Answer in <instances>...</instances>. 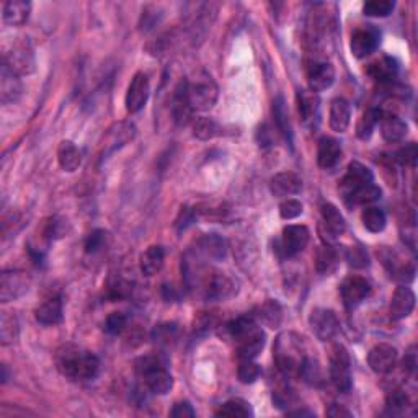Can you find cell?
Segmentation results:
<instances>
[{
    "label": "cell",
    "instance_id": "15",
    "mask_svg": "<svg viewBox=\"0 0 418 418\" xmlns=\"http://www.w3.org/2000/svg\"><path fill=\"white\" fill-rule=\"evenodd\" d=\"M307 82L309 88L314 93L324 92L330 88L335 82V69L330 63L325 61H314L307 69Z\"/></svg>",
    "mask_w": 418,
    "mask_h": 418
},
{
    "label": "cell",
    "instance_id": "38",
    "mask_svg": "<svg viewBox=\"0 0 418 418\" xmlns=\"http://www.w3.org/2000/svg\"><path fill=\"white\" fill-rule=\"evenodd\" d=\"M217 417H231V418H247L254 415L251 412V407L249 402L242 401V398H231L222 403L219 407V410L216 412Z\"/></svg>",
    "mask_w": 418,
    "mask_h": 418
},
{
    "label": "cell",
    "instance_id": "34",
    "mask_svg": "<svg viewBox=\"0 0 418 418\" xmlns=\"http://www.w3.org/2000/svg\"><path fill=\"white\" fill-rule=\"evenodd\" d=\"M381 188L376 187L374 183H368L359 189H356L348 199H345V203L348 206H366V204H373L374 201H378L381 198Z\"/></svg>",
    "mask_w": 418,
    "mask_h": 418
},
{
    "label": "cell",
    "instance_id": "42",
    "mask_svg": "<svg viewBox=\"0 0 418 418\" xmlns=\"http://www.w3.org/2000/svg\"><path fill=\"white\" fill-rule=\"evenodd\" d=\"M316 267L320 274H329L334 272L336 267V254L332 247H320L319 251H317Z\"/></svg>",
    "mask_w": 418,
    "mask_h": 418
},
{
    "label": "cell",
    "instance_id": "44",
    "mask_svg": "<svg viewBox=\"0 0 418 418\" xmlns=\"http://www.w3.org/2000/svg\"><path fill=\"white\" fill-rule=\"evenodd\" d=\"M260 366L254 363V359H240L239 369H237V376H239L240 382L254 384L260 378Z\"/></svg>",
    "mask_w": 418,
    "mask_h": 418
},
{
    "label": "cell",
    "instance_id": "13",
    "mask_svg": "<svg viewBox=\"0 0 418 418\" xmlns=\"http://www.w3.org/2000/svg\"><path fill=\"white\" fill-rule=\"evenodd\" d=\"M341 299L348 309L358 307L371 293V284L363 277H348L340 286Z\"/></svg>",
    "mask_w": 418,
    "mask_h": 418
},
{
    "label": "cell",
    "instance_id": "36",
    "mask_svg": "<svg viewBox=\"0 0 418 418\" xmlns=\"http://www.w3.org/2000/svg\"><path fill=\"white\" fill-rule=\"evenodd\" d=\"M361 221H363V226L373 234H378V232H382L386 229L387 224V217L386 212L382 211L381 208L376 206H369L366 208L361 215Z\"/></svg>",
    "mask_w": 418,
    "mask_h": 418
},
{
    "label": "cell",
    "instance_id": "14",
    "mask_svg": "<svg viewBox=\"0 0 418 418\" xmlns=\"http://www.w3.org/2000/svg\"><path fill=\"white\" fill-rule=\"evenodd\" d=\"M368 183H373L371 170L359 162H351L340 183V192L343 194V199H348L356 189H359Z\"/></svg>",
    "mask_w": 418,
    "mask_h": 418
},
{
    "label": "cell",
    "instance_id": "20",
    "mask_svg": "<svg viewBox=\"0 0 418 418\" xmlns=\"http://www.w3.org/2000/svg\"><path fill=\"white\" fill-rule=\"evenodd\" d=\"M22 95V82L13 70L2 63L0 70V102L3 104L15 103Z\"/></svg>",
    "mask_w": 418,
    "mask_h": 418
},
{
    "label": "cell",
    "instance_id": "27",
    "mask_svg": "<svg viewBox=\"0 0 418 418\" xmlns=\"http://www.w3.org/2000/svg\"><path fill=\"white\" fill-rule=\"evenodd\" d=\"M351 108L345 98H334L330 103V127L335 132H345L350 126Z\"/></svg>",
    "mask_w": 418,
    "mask_h": 418
},
{
    "label": "cell",
    "instance_id": "48",
    "mask_svg": "<svg viewBox=\"0 0 418 418\" xmlns=\"http://www.w3.org/2000/svg\"><path fill=\"white\" fill-rule=\"evenodd\" d=\"M45 234L47 239H61V237L68 234V221L59 219V217H51L46 222Z\"/></svg>",
    "mask_w": 418,
    "mask_h": 418
},
{
    "label": "cell",
    "instance_id": "46",
    "mask_svg": "<svg viewBox=\"0 0 418 418\" xmlns=\"http://www.w3.org/2000/svg\"><path fill=\"white\" fill-rule=\"evenodd\" d=\"M410 405L407 394L403 391H392L387 397V410L392 415H398V413L405 412V408Z\"/></svg>",
    "mask_w": 418,
    "mask_h": 418
},
{
    "label": "cell",
    "instance_id": "49",
    "mask_svg": "<svg viewBox=\"0 0 418 418\" xmlns=\"http://www.w3.org/2000/svg\"><path fill=\"white\" fill-rule=\"evenodd\" d=\"M302 215V204L297 199H286V201L281 203L279 206V216L283 219H294V217Z\"/></svg>",
    "mask_w": 418,
    "mask_h": 418
},
{
    "label": "cell",
    "instance_id": "8",
    "mask_svg": "<svg viewBox=\"0 0 418 418\" xmlns=\"http://www.w3.org/2000/svg\"><path fill=\"white\" fill-rule=\"evenodd\" d=\"M379 42H381V31L374 25H364L356 28L353 35H351V52L355 58L363 59L371 56L378 49Z\"/></svg>",
    "mask_w": 418,
    "mask_h": 418
},
{
    "label": "cell",
    "instance_id": "7",
    "mask_svg": "<svg viewBox=\"0 0 418 418\" xmlns=\"http://www.w3.org/2000/svg\"><path fill=\"white\" fill-rule=\"evenodd\" d=\"M31 286V278L20 270H3L0 274V301L10 302L28 293Z\"/></svg>",
    "mask_w": 418,
    "mask_h": 418
},
{
    "label": "cell",
    "instance_id": "23",
    "mask_svg": "<svg viewBox=\"0 0 418 418\" xmlns=\"http://www.w3.org/2000/svg\"><path fill=\"white\" fill-rule=\"evenodd\" d=\"M63 301L61 297H49L35 311V319L38 324L52 327L63 322Z\"/></svg>",
    "mask_w": 418,
    "mask_h": 418
},
{
    "label": "cell",
    "instance_id": "18",
    "mask_svg": "<svg viewBox=\"0 0 418 418\" xmlns=\"http://www.w3.org/2000/svg\"><path fill=\"white\" fill-rule=\"evenodd\" d=\"M172 115H173V121L177 123L178 126H187L189 121H192V115H193V108L188 102V95H187V80H182L175 88L173 97H172Z\"/></svg>",
    "mask_w": 418,
    "mask_h": 418
},
{
    "label": "cell",
    "instance_id": "30",
    "mask_svg": "<svg viewBox=\"0 0 418 418\" xmlns=\"http://www.w3.org/2000/svg\"><path fill=\"white\" fill-rule=\"evenodd\" d=\"M58 160L64 172H75L82 164V154L72 141H63L58 149Z\"/></svg>",
    "mask_w": 418,
    "mask_h": 418
},
{
    "label": "cell",
    "instance_id": "9",
    "mask_svg": "<svg viewBox=\"0 0 418 418\" xmlns=\"http://www.w3.org/2000/svg\"><path fill=\"white\" fill-rule=\"evenodd\" d=\"M309 325H311L314 335H316L317 339L322 341H327V340H332L336 335L340 322L334 311H330V309L317 307L311 312Z\"/></svg>",
    "mask_w": 418,
    "mask_h": 418
},
{
    "label": "cell",
    "instance_id": "40",
    "mask_svg": "<svg viewBox=\"0 0 418 418\" xmlns=\"http://www.w3.org/2000/svg\"><path fill=\"white\" fill-rule=\"evenodd\" d=\"M299 376H301L307 384L319 386L322 382V369L319 361L314 359L312 356H306V359L302 361L301 369H299Z\"/></svg>",
    "mask_w": 418,
    "mask_h": 418
},
{
    "label": "cell",
    "instance_id": "56",
    "mask_svg": "<svg viewBox=\"0 0 418 418\" xmlns=\"http://www.w3.org/2000/svg\"><path fill=\"white\" fill-rule=\"evenodd\" d=\"M327 415L339 418V417H351V413L346 410L343 405H336V403H334V405H332L329 410H327Z\"/></svg>",
    "mask_w": 418,
    "mask_h": 418
},
{
    "label": "cell",
    "instance_id": "22",
    "mask_svg": "<svg viewBox=\"0 0 418 418\" xmlns=\"http://www.w3.org/2000/svg\"><path fill=\"white\" fill-rule=\"evenodd\" d=\"M270 189L278 198L293 196V194H297L302 189V180L293 172L277 173L270 182Z\"/></svg>",
    "mask_w": 418,
    "mask_h": 418
},
{
    "label": "cell",
    "instance_id": "45",
    "mask_svg": "<svg viewBox=\"0 0 418 418\" xmlns=\"http://www.w3.org/2000/svg\"><path fill=\"white\" fill-rule=\"evenodd\" d=\"M178 335V329L175 324H162L157 325L154 332H152V339H154L155 343L159 345H170L177 340Z\"/></svg>",
    "mask_w": 418,
    "mask_h": 418
},
{
    "label": "cell",
    "instance_id": "1",
    "mask_svg": "<svg viewBox=\"0 0 418 418\" xmlns=\"http://www.w3.org/2000/svg\"><path fill=\"white\" fill-rule=\"evenodd\" d=\"M56 366L63 376L72 381H92L98 376L100 359L92 351L80 348L77 345H63L56 351Z\"/></svg>",
    "mask_w": 418,
    "mask_h": 418
},
{
    "label": "cell",
    "instance_id": "28",
    "mask_svg": "<svg viewBox=\"0 0 418 418\" xmlns=\"http://www.w3.org/2000/svg\"><path fill=\"white\" fill-rule=\"evenodd\" d=\"M397 72H398L397 61L392 58H387V56L386 58L376 61V63L369 64L368 68V74L379 84L394 82V79L397 77Z\"/></svg>",
    "mask_w": 418,
    "mask_h": 418
},
{
    "label": "cell",
    "instance_id": "37",
    "mask_svg": "<svg viewBox=\"0 0 418 418\" xmlns=\"http://www.w3.org/2000/svg\"><path fill=\"white\" fill-rule=\"evenodd\" d=\"M18 334H20V325H18L17 317L8 312H2V316H0V341H2V345L7 346L15 343Z\"/></svg>",
    "mask_w": 418,
    "mask_h": 418
},
{
    "label": "cell",
    "instance_id": "39",
    "mask_svg": "<svg viewBox=\"0 0 418 418\" xmlns=\"http://www.w3.org/2000/svg\"><path fill=\"white\" fill-rule=\"evenodd\" d=\"M255 317L261 320V324L274 329V327H278L279 322H281V306H279L277 301H267L263 306L258 307Z\"/></svg>",
    "mask_w": 418,
    "mask_h": 418
},
{
    "label": "cell",
    "instance_id": "35",
    "mask_svg": "<svg viewBox=\"0 0 418 418\" xmlns=\"http://www.w3.org/2000/svg\"><path fill=\"white\" fill-rule=\"evenodd\" d=\"M381 116L382 111L378 110V108H369V110H366L358 120V125H356V136L363 141L369 139L374 127L381 121Z\"/></svg>",
    "mask_w": 418,
    "mask_h": 418
},
{
    "label": "cell",
    "instance_id": "50",
    "mask_svg": "<svg viewBox=\"0 0 418 418\" xmlns=\"http://www.w3.org/2000/svg\"><path fill=\"white\" fill-rule=\"evenodd\" d=\"M417 157H418V147L415 142H410V144L401 147L396 154V159L403 165H415Z\"/></svg>",
    "mask_w": 418,
    "mask_h": 418
},
{
    "label": "cell",
    "instance_id": "3",
    "mask_svg": "<svg viewBox=\"0 0 418 418\" xmlns=\"http://www.w3.org/2000/svg\"><path fill=\"white\" fill-rule=\"evenodd\" d=\"M136 371L144 382L147 391L164 396L173 387V378L167 371L165 363L159 356H144L136 361Z\"/></svg>",
    "mask_w": 418,
    "mask_h": 418
},
{
    "label": "cell",
    "instance_id": "51",
    "mask_svg": "<svg viewBox=\"0 0 418 418\" xmlns=\"http://www.w3.org/2000/svg\"><path fill=\"white\" fill-rule=\"evenodd\" d=\"M104 240H107V232L102 229L93 231L87 237V240H85V251L87 254H95V251H98L104 245Z\"/></svg>",
    "mask_w": 418,
    "mask_h": 418
},
{
    "label": "cell",
    "instance_id": "47",
    "mask_svg": "<svg viewBox=\"0 0 418 418\" xmlns=\"http://www.w3.org/2000/svg\"><path fill=\"white\" fill-rule=\"evenodd\" d=\"M126 316L123 312H111L104 320V332L110 335H120L126 327Z\"/></svg>",
    "mask_w": 418,
    "mask_h": 418
},
{
    "label": "cell",
    "instance_id": "6",
    "mask_svg": "<svg viewBox=\"0 0 418 418\" xmlns=\"http://www.w3.org/2000/svg\"><path fill=\"white\" fill-rule=\"evenodd\" d=\"M330 379L340 392L351 389V361L343 345H335L330 353Z\"/></svg>",
    "mask_w": 418,
    "mask_h": 418
},
{
    "label": "cell",
    "instance_id": "54",
    "mask_svg": "<svg viewBox=\"0 0 418 418\" xmlns=\"http://www.w3.org/2000/svg\"><path fill=\"white\" fill-rule=\"evenodd\" d=\"M193 221H194V211H193V209H188V208L182 209V212H180V217L177 219L178 231H185L189 224H192Z\"/></svg>",
    "mask_w": 418,
    "mask_h": 418
},
{
    "label": "cell",
    "instance_id": "19",
    "mask_svg": "<svg viewBox=\"0 0 418 418\" xmlns=\"http://www.w3.org/2000/svg\"><path fill=\"white\" fill-rule=\"evenodd\" d=\"M415 307V294L410 288L398 286L392 294L391 299V317L394 320H402L408 317Z\"/></svg>",
    "mask_w": 418,
    "mask_h": 418
},
{
    "label": "cell",
    "instance_id": "52",
    "mask_svg": "<svg viewBox=\"0 0 418 418\" xmlns=\"http://www.w3.org/2000/svg\"><path fill=\"white\" fill-rule=\"evenodd\" d=\"M346 258H348L350 265L355 268H364L368 267V254L363 249H359V247H353V249H350L348 255H346Z\"/></svg>",
    "mask_w": 418,
    "mask_h": 418
},
{
    "label": "cell",
    "instance_id": "41",
    "mask_svg": "<svg viewBox=\"0 0 418 418\" xmlns=\"http://www.w3.org/2000/svg\"><path fill=\"white\" fill-rule=\"evenodd\" d=\"M219 134V126L211 118H198L193 125V136L201 141H209Z\"/></svg>",
    "mask_w": 418,
    "mask_h": 418
},
{
    "label": "cell",
    "instance_id": "33",
    "mask_svg": "<svg viewBox=\"0 0 418 418\" xmlns=\"http://www.w3.org/2000/svg\"><path fill=\"white\" fill-rule=\"evenodd\" d=\"M273 115H274V123H277L279 132H281L284 139L289 146H293V127H291V121H289V113L286 110V104H284V100L281 97H278L273 102Z\"/></svg>",
    "mask_w": 418,
    "mask_h": 418
},
{
    "label": "cell",
    "instance_id": "58",
    "mask_svg": "<svg viewBox=\"0 0 418 418\" xmlns=\"http://www.w3.org/2000/svg\"><path fill=\"white\" fill-rule=\"evenodd\" d=\"M7 381H8V374H7V366H6V364H3V366H2V382H3V384H6Z\"/></svg>",
    "mask_w": 418,
    "mask_h": 418
},
{
    "label": "cell",
    "instance_id": "29",
    "mask_svg": "<svg viewBox=\"0 0 418 418\" xmlns=\"http://www.w3.org/2000/svg\"><path fill=\"white\" fill-rule=\"evenodd\" d=\"M165 261V250L160 245H150L144 254L141 255V272L146 277H154L162 270Z\"/></svg>",
    "mask_w": 418,
    "mask_h": 418
},
{
    "label": "cell",
    "instance_id": "25",
    "mask_svg": "<svg viewBox=\"0 0 418 418\" xmlns=\"http://www.w3.org/2000/svg\"><path fill=\"white\" fill-rule=\"evenodd\" d=\"M322 212V224L325 226V232L330 235V239L341 235L346 229V222L339 211V208L332 203H324L320 208Z\"/></svg>",
    "mask_w": 418,
    "mask_h": 418
},
{
    "label": "cell",
    "instance_id": "55",
    "mask_svg": "<svg viewBox=\"0 0 418 418\" xmlns=\"http://www.w3.org/2000/svg\"><path fill=\"white\" fill-rule=\"evenodd\" d=\"M403 369L408 373H415L417 369V353H415V348H410V351L408 353H405V358H403Z\"/></svg>",
    "mask_w": 418,
    "mask_h": 418
},
{
    "label": "cell",
    "instance_id": "11",
    "mask_svg": "<svg viewBox=\"0 0 418 418\" xmlns=\"http://www.w3.org/2000/svg\"><path fill=\"white\" fill-rule=\"evenodd\" d=\"M237 341V351H239L240 359H254L261 353L263 350L265 341H267V335L260 329L258 325L251 324L249 329L242 332V334L235 339Z\"/></svg>",
    "mask_w": 418,
    "mask_h": 418
},
{
    "label": "cell",
    "instance_id": "16",
    "mask_svg": "<svg viewBox=\"0 0 418 418\" xmlns=\"http://www.w3.org/2000/svg\"><path fill=\"white\" fill-rule=\"evenodd\" d=\"M398 353L396 346L387 343H379L371 348L368 355V363L371 366V369L378 374H387L391 373L397 366Z\"/></svg>",
    "mask_w": 418,
    "mask_h": 418
},
{
    "label": "cell",
    "instance_id": "21",
    "mask_svg": "<svg viewBox=\"0 0 418 418\" xmlns=\"http://www.w3.org/2000/svg\"><path fill=\"white\" fill-rule=\"evenodd\" d=\"M340 160H341L340 142L329 136L322 137L319 141V147H317V162H319V167L324 170H332L340 164Z\"/></svg>",
    "mask_w": 418,
    "mask_h": 418
},
{
    "label": "cell",
    "instance_id": "17",
    "mask_svg": "<svg viewBox=\"0 0 418 418\" xmlns=\"http://www.w3.org/2000/svg\"><path fill=\"white\" fill-rule=\"evenodd\" d=\"M311 232L306 226H288L284 227L281 237V249L286 256H294L302 251L309 244Z\"/></svg>",
    "mask_w": 418,
    "mask_h": 418
},
{
    "label": "cell",
    "instance_id": "53",
    "mask_svg": "<svg viewBox=\"0 0 418 418\" xmlns=\"http://www.w3.org/2000/svg\"><path fill=\"white\" fill-rule=\"evenodd\" d=\"M170 417L173 418H193L194 410L188 402H177L170 410Z\"/></svg>",
    "mask_w": 418,
    "mask_h": 418
},
{
    "label": "cell",
    "instance_id": "26",
    "mask_svg": "<svg viewBox=\"0 0 418 418\" xmlns=\"http://www.w3.org/2000/svg\"><path fill=\"white\" fill-rule=\"evenodd\" d=\"M296 103L297 111L301 115V120L306 123H312L319 116V103L320 100L317 97V93L311 92V90H299L296 93Z\"/></svg>",
    "mask_w": 418,
    "mask_h": 418
},
{
    "label": "cell",
    "instance_id": "31",
    "mask_svg": "<svg viewBox=\"0 0 418 418\" xmlns=\"http://www.w3.org/2000/svg\"><path fill=\"white\" fill-rule=\"evenodd\" d=\"M379 123H381V134L384 141L398 142L407 136V125L396 115H382Z\"/></svg>",
    "mask_w": 418,
    "mask_h": 418
},
{
    "label": "cell",
    "instance_id": "2",
    "mask_svg": "<svg viewBox=\"0 0 418 418\" xmlns=\"http://www.w3.org/2000/svg\"><path fill=\"white\" fill-rule=\"evenodd\" d=\"M274 361H277L278 369L286 376L299 374L302 361L306 359V351L302 348V339L296 334L284 332L274 341Z\"/></svg>",
    "mask_w": 418,
    "mask_h": 418
},
{
    "label": "cell",
    "instance_id": "12",
    "mask_svg": "<svg viewBox=\"0 0 418 418\" xmlns=\"http://www.w3.org/2000/svg\"><path fill=\"white\" fill-rule=\"evenodd\" d=\"M149 92H150V85H149V79L144 72H137L134 77H132L130 87H127V93H126V110L131 115L141 111L142 108L146 107L147 100H149Z\"/></svg>",
    "mask_w": 418,
    "mask_h": 418
},
{
    "label": "cell",
    "instance_id": "10",
    "mask_svg": "<svg viewBox=\"0 0 418 418\" xmlns=\"http://www.w3.org/2000/svg\"><path fill=\"white\" fill-rule=\"evenodd\" d=\"M203 296L211 301H222L234 296L237 288L235 283L224 273L212 272L203 277Z\"/></svg>",
    "mask_w": 418,
    "mask_h": 418
},
{
    "label": "cell",
    "instance_id": "43",
    "mask_svg": "<svg viewBox=\"0 0 418 418\" xmlns=\"http://www.w3.org/2000/svg\"><path fill=\"white\" fill-rule=\"evenodd\" d=\"M396 8L392 0H371L363 6V13L366 17H387Z\"/></svg>",
    "mask_w": 418,
    "mask_h": 418
},
{
    "label": "cell",
    "instance_id": "57",
    "mask_svg": "<svg viewBox=\"0 0 418 418\" xmlns=\"http://www.w3.org/2000/svg\"><path fill=\"white\" fill-rule=\"evenodd\" d=\"M288 415H294V417H304V415L314 417V413L312 412H307V410H291V412H288Z\"/></svg>",
    "mask_w": 418,
    "mask_h": 418
},
{
    "label": "cell",
    "instance_id": "4",
    "mask_svg": "<svg viewBox=\"0 0 418 418\" xmlns=\"http://www.w3.org/2000/svg\"><path fill=\"white\" fill-rule=\"evenodd\" d=\"M187 95L193 111H208L216 104L219 88L211 75L201 70L187 82Z\"/></svg>",
    "mask_w": 418,
    "mask_h": 418
},
{
    "label": "cell",
    "instance_id": "24",
    "mask_svg": "<svg viewBox=\"0 0 418 418\" xmlns=\"http://www.w3.org/2000/svg\"><path fill=\"white\" fill-rule=\"evenodd\" d=\"M31 12V3L26 0H8L3 3V22L10 26H23L28 22Z\"/></svg>",
    "mask_w": 418,
    "mask_h": 418
},
{
    "label": "cell",
    "instance_id": "5",
    "mask_svg": "<svg viewBox=\"0 0 418 418\" xmlns=\"http://www.w3.org/2000/svg\"><path fill=\"white\" fill-rule=\"evenodd\" d=\"M3 64L8 65L17 75H30L35 72L36 61L30 41L22 40L13 42V46L3 54Z\"/></svg>",
    "mask_w": 418,
    "mask_h": 418
},
{
    "label": "cell",
    "instance_id": "32",
    "mask_svg": "<svg viewBox=\"0 0 418 418\" xmlns=\"http://www.w3.org/2000/svg\"><path fill=\"white\" fill-rule=\"evenodd\" d=\"M198 247L203 255H206L212 260H222L227 251L226 240L217 234H206L201 237V240L198 242Z\"/></svg>",
    "mask_w": 418,
    "mask_h": 418
}]
</instances>
